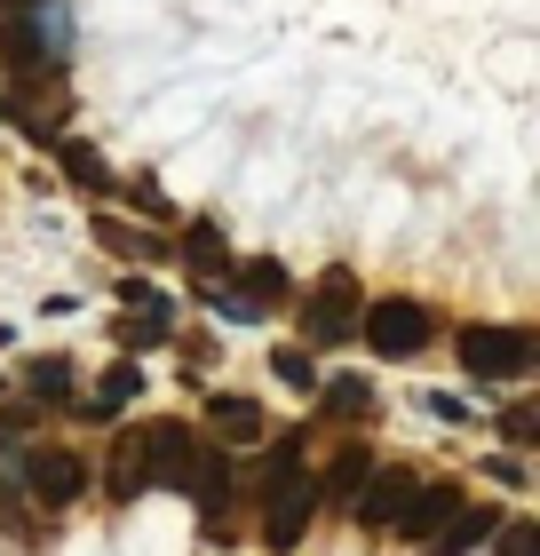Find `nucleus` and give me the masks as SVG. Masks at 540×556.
<instances>
[{
  "label": "nucleus",
  "instance_id": "nucleus-1",
  "mask_svg": "<svg viewBox=\"0 0 540 556\" xmlns=\"http://www.w3.org/2000/svg\"><path fill=\"white\" fill-rule=\"evenodd\" d=\"M461 366L477 382H525L532 374V334L525 326H461Z\"/></svg>",
  "mask_w": 540,
  "mask_h": 556
},
{
  "label": "nucleus",
  "instance_id": "nucleus-2",
  "mask_svg": "<svg viewBox=\"0 0 540 556\" xmlns=\"http://www.w3.org/2000/svg\"><path fill=\"white\" fill-rule=\"evenodd\" d=\"M357 311H366V302H357V278L350 270H326L311 294H302V334H311L318 350L326 342H350L357 334Z\"/></svg>",
  "mask_w": 540,
  "mask_h": 556
},
{
  "label": "nucleus",
  "instance_id": "nucleus-3",
  "mask_svg": "<svg viewBox=\"0 0 540 556\" xmlns=\"http://www.w3.org/2000/svg\"><path fill=\"white\" fill-rule=\"evenodd\" d=\"M357 334H366L374 358H414V350L429 342V311L405 302V294H390V302H374V311H357Z\"/></svg>",
  "mask_w": 540,
  "mask_h": 556
},
{
  "label": "nucleus",
  "instance_id": "nucleus-4",
  "mask_svg": "<svg viewBox=\"0 0 540 556\" xmlns=\"http://www.w3.org/2000/svg\"><path fill=\"white\" fill-rule=\"evenodd\" d=\"M24 485H33L48 509H72V501L88 493V462L64 453V445H33V453H24Z\"/></svg>",
  "mask_w": 540,
  "mask_h": 556
},
{
  "label": "nucleus",
  "instance_id": "nucleus-5",
  "mask_svg": "<svg viewBox=\"0 0 540 556\" xmlns=\"http://www.w3.org/2000/svg\"><path fill=\"white\" fill-rule=\"evenodd\" d=\"M357 525H374V533H398V517L414 509V469H366V485L350 493Z\"/></svg>",
  "mask_w": 540,
  "mask_h": 556
},
{
  "label": "nucleus",
  "instance_id": "nucleus-6",
  "mask_svg": "<svg viewBox=\"0 0 540 556\" xmlns=\"http://www.w3.org/2000/svg\"><path fill=\"white\" fill-rule=\"evenodd\" d=\"M199 438L184 421H143V485H184Z\"/></svg>",
  "mask_w": 540,
  "mask_h": 556
},
{
  "label": "nucleus",
  "instance_id": "nucleus-7",
  "mask_svg": "<svg viewBox=\"0 0 540 556\" xmlns=\"http://www.w3.org/2000/svg\"><path fill=\"white\" fill-rule=\"evenodd\" d=\"M311 517H318V485H311V477H287V485H271V525H263V541L287 556L302 533H311Z\"/></svg>",
  "mask_w": 540,
  "mask_h": 556
},
{
  "label": "nucleus",
  "instance_id": "nucleus-8",
  "mask_svg": "<svg viewBox=\"0 0 540 556\" xmlns=\"http://www.w3.org/2000/svg\"><path fill=\"white\" fill-rule=\"evenodd\" d=\"M64 112H72V104H64L56 80H40V88L24 80V88H9V119H16L33 143H64Z\"/></svg>",
  "mask_w": 540,
  "mask_h": 556
},
{
  "label": "nucleus",
  "instance_id": "nucleus-9",
  "mask_svg": "<svg viewBox=\"0 0 540 556\" xmlns=\"http://www.w3.org/2000/svg\"><path fill=\"white\" fill-rule=\"evenodd\" d=\"M184 485H191V501H199V533H208V541H223V501H230V462H223V453H191Z\"/></svg>",
  "mask_w": 540,
  "mask_h": 556
},
{
  "label": "nucleus",
  "instance_id": "nucleus-10",
  "mask_svg": "<svg viewBox=\"0 0 540 556\" xmlns=\"http://www.w3.org/2000/svg\"><path fill=\"white\" fill-rule=\"evenodd\" d=\"M493 525H501L493 509H469V501H461V509H453L445 525H437V541H429V548H437V556H469V548L493 541Z\"/></svg>",
  "mask_w": 540,
  "mask_h": 556
},
{
  "label": "nucleus",
  "instance_id": "nucleus-11",
  "mask_svg": "<svg viewBox=\"0 0 540 556\" xmlns=\"http://www.w3.org/2000/svg\"><path fill=\"white\" fill-rule=\"evenodd\" d=\"M453 509H461L453 485H414V509L398 517V533H405V541H437V525H445Z\"/></svg>",
  "mask_w": 540,
  "mask_h": 556
},
{
  "label": "nucleus",
  "instance_id": "nucleus-12",
  "mask_svg": "<svg viewBox=\"0 0 540 556\" xmlns=\"http://www.w3.org/2000/svg\"><path fill=\"white\" fill-rule=\"evenodd\" d=\"M104 493H112V501H136V493H143V429H120L112 469H104Z\"/></svg>",
  "mask_w": 540,
  "mask_h": 556
},
{
  "label": "nucleus",
  "instance_id": "nucleus-13",
  "mask_svg": "<svg viewBox=\"0 0 540 556\" xmlns=\"http://www.w3.org/2000/svg\"><path fill=\"white\" fill-rule=\"evenodd\" d=\"M208 421H215V438H230V445H254V438H263V406H247V397H215Z\"/></svg>",
  "mask_w": 540,
  "mask_h": 556
},
{
  "label": "nucleus",
  "instance_id": "nucleus-14",
  "mask_svg": "<svg viewBox=\"0 0 540 556\" xmlns=\"http://www.w3.org/2000/svg\"><path fill=\"white\" fill-rule=\"evenodd\" d=\"M184 263H191L199 278H223V270H230V247H223L215 223H191V231H184Z\"/></svg>",
  "mask_w": 540,
  "mask_h": 556
},
{
  "label": "nucleus",
  "instance_id": "nucleus-15",
  "mask_svg": "<svg viewBox=\"0 0 540 556\" xmlns=\"http://www.w3.org/2000/svg\"><path fill=\"white\" fill-rule=\"evenodd\" d=\"M366 469H374V453H357V445H350L342 462L326 469V485H318V501H326V509H350V493L366 485Z\"/></svg>",
  "mask_w": 540,
  "mask_h": 556
},
{
  "label": "nucleus",
  "instance_id": "nucleus-16",
  "mask_svg": "<svg viewBox=\"0 0 540 556\" xmlns=\"http://www.w3.org/2000/svg\"><path fill=\"white\" fill-rule=\"evenodd\" d=\"M230 294H239L247 311H263V302H287V270H278V263H247Z\"/></svg>",
  "mask_w": 540,
  "mask_h": 556
},
{
  "label": "nucleus",
  "instance_id": "nucleus-17",
  "mask_svg": "<svg viewBox=\"0 0 540 556\" xmlns=\"http://www.w3.org/2000/svg\"><path fill=\"white\" fill-rule=\"evenodd\" d=\"M167 318H175V311H167V294H160V302H143V311H127V318H120V342H127V350L167 342Z\"/></svg>",
  "mask_w": 540,
  "mask_h": 556
},
{
  "label": "nucleus",
  "instance_id": "nucleus-18",
  "mask_svg": "<svg viewBox=\"0 0 540 556\" xmlns=\"http://www.w3.org/2000/svg\"><path fill=\"white\" fill-rule=\"evenodd\" d=\"M318 406L326 414H374V382H357V374H334V382H318Z\"/></svg>",
  "mask_w": 540,
  "mask_h": 556
},
{
  "label": "nucleus",
  "instance_id": "nucleus-19",
  "mask_svg": "<svg viewBox=\"0 0 540 556\" xmlns=\"http://www.w3.org/2000/svg\"><path fill=\"white\" fill-rule=\"evenodd\" d=\"M136 390H143V374H136V366L120 358V366L104 374V382H96V397H88V414H96V421H112V414H120V406H127V397H136Z\"/></svg>",
  "mask_w": 540,
  "mask_h": 556
},
{
  "label": "nucleus",
  "instance_id": "nucleus-20",
  "mask_svg": "<svg viewBox=\"0 0 540 556\" xmlns=\"http://www.w3.org/2000/svg\"><path fill=\"white\" fill-rule=\"evenodd\" d=\"M24 390H33L40 406H64V390H72V366H64V358H33V374H24Z\"/></svg>",
  "mask_w": 540,
  "mask_h": 556
},
{
  "label": "nucleus",
  "instance_id": "nucleus-21",
  "mask_svg": "<svg viewBox=\"0 0 540 556\" xmlns=\"http://www.w3.org/2000/svg\"><path fill=\"white\" fill-rule=\"evenodd\" d=\"M64 175H72V184H88V191H120V184H112V167L96 160L88 143H64Z\"/></svg>",
  "mask_w": 540,
  "mask_h": 556
},
{
  "label": "nucleus",
  "instance_id": "nucleus-22",
  "mask_svg": "<svg viewBox=\"0 0 540 556\" xmlns=\"http://www.w3.org/2000/svg\"><path fill=\"white\" fill-rule=\"evenodd\" d=\"M287 477H302V438H278V445L263 453V493L287 485Z\"/></svg>",
  "mask_w": 540,
  "mask_h": 556
},
{
  "label": "nucleus",
  "instance_id": "nucleus-23",
  "mask_svg": "<svg viewBox=\"0 0 540 556\" xmlns=\"http://www.w3.org/2000/svg\"><path fill=\"white\" fill-rule=\"evenodd\" d=\"M271 374L287 390H318V374H311V358H302V350H271Z\"/></svg>",
  "mask_w": 540,
  "mask_h": 556
},
{
  "label": "nucleus",
  "instance_id": "nucleus-24",
  "mask_svg": "<svg viewBox=\"0 0 540 556\" xmlns=\"http://www.w3.org/2000/svg\"><path fill=\"white\" fill-rule=\"evenodd\" d=\"M493 541H501V556H540V541H532L525 517H517V525H493Z\"/></svg>",
  "mask_w": 540,
  "mask_h": 556
},
{
  "label": "nucleus",
  "instance_id": "nucleus-25",
  "mask_svg": "<svg viewBox=\"0 0 540 556\" xmlns=\"http://www.w3.org/2000/svg\"><path fill=\"white\" fill-rule=\"evenodd\" d=\"M0 9H9V16H16V9H48V0H0Z\"/></svg>",
  "mask_w": 540,
  "mask_h": 556
}]
</instances>
